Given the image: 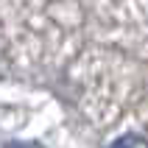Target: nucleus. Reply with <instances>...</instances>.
Returning <instances> with one entry per match:
<instances>
[{
	"label": "nucleus",
	"instance_id": "nucleus-1",
	"mask_svg": "<svg viewBox=\"0 0 148 148\" xmlns=\"http://www.w3.org/2000/svg\"><path fill=\"white\" fill-rule=\"evenodd\" d=\"M109 148H148V140H143L137 134H126V137H117Z\"/></svg>",
	"mask_w": 148,
	"mask_h": 148
}]
</instances>
